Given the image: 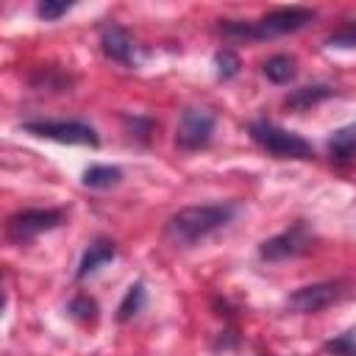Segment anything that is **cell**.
I'll use <instances>...</instances> for the list:
<instances>
[{
	"mask_svg": "<svg viewBox=\"0 0 356 356\" xmlns=\"http://www.w3.org/2000/svg\"><path fill=\"white\" fill-rule=\"evenodd\" d=\"M325 350L334 353V356H356V334L348 331V334H342V337L325 342Z\"/></svg>",
	"mask_w": 356,
	"mask_h": 356,
	"instance_id": "19",
	"label": "cell"
},
{
	"mask_svg": "<svg viewBox=\"0 0 356 356\" xmlns=\"http://www.w3.org/2000/svg\"><path fill=\"white\" fill-rule=\"evenodd\" d=\"M214 125H217V117L209 111V108H197V106H189L181 111L178 117V125H175V145L181 150H200L211 142V134H214Z\"/></svg>",
	"mask_w": 356,
	"mask_h": 356,
	"instance_id": "6",
	"label": "cell"
},
{
	"mask_svg": "<svg viewBox=\"0 0 356 356\" xmlns=\"http://www.w3.org/2000/svg\"><path fill=\"white\" fill-rule=\"evenodd\" d=\"M100 50L111 61H117V64H134V58H136V42H134V36L122 25H114V22L100 31Z\"/></svg>",
	"mask_w": 356,
	"mask_h": 356,
	"instance_id": "9",
	"label": "cell"
},
{
	"mask_svg": "<svg viewBox=\"0 0 356 356\" xmlns=\"http://www.w3.org/2000/svg\"><path fill=\"white\" fill-rule=\"evenodd\" d=\"M61 220H64V214L58 209H25V211H17V214L8 217L6 234H8L11 242L25 245V242L36 239L39 234L61 225Z\"/></svg>",
	"mask_w": 356,
	"mask_h": 356,
	"instance_id": "7",
	"label": "cell"
},
{
	"mask_svg": "<svg viewBox=\"0 0 356 356\" xmlns=\"http://www.w3.org/2000/svg\"><path fill=\"white\" fill-rule=\"evenodd\" d=\"M142 306H145V284L136 281L128 286V292L122 295V300L117 306V323H128L131 317H136L142 312Z\"/></svg>",
	"mask_w": 356,
	"mask_h": 356,
	"instance_id": "15",
	"label": "cell"
},
{
	"mask_svg": "<svg viewBox=\"0 0 356 356\" xmlns=\"http://www.w3.org/2000/svg\"><path fill=\"white\" fill-rule=\"evenodd\" d=\"M120 181H122V170L114 164H92L83 170V178H81V184L89 189H111Z\"/></svg>",
	"mask_w": 356,
	"mask_h": 356,
	"instance_id": "12",
	"label": "cell"
},
{
	"mask_svg": "<svg viewBox=\"0 0 356 356\" xmlns=\"http://www.w3.org/2000/svg\"><path fill=\"white\" fill-rule=\"evenodd\" d=\"M214 67H217V75H220L222 81H228V78H234V75L239 72L242 61H239V56H236L234 50H220V53L214 56Z\"/></svg>",
	"mask_w": 356,
	"mask_h": 356,
	"instance_id": "17",
	"label": "cell"
},
{
	"mask_svg": "<svg viewBox=\"0 0 356 356\" xmlns=\"http://www.w3.org/2000/svg\"><path fill=\"white\" fill-rule=\"evenodd\" d=\"M325 44H328V47H356V22H350V25L334 31V33L325 39Z\"/></svg>",
	"mask_w": 356,
	"mask_h": 356,
	"instance_id": "20",
	"label": "cell"
},
{
	"mask_svg": "<svg viewBox=\"0 0 356 356\" xmlns=\"http://www.w3.org/2000/svg\"><path fill=\"white\" fill-rule=\"evenodd\" d=\"M314 17L317 14L312 8H300V6L275 8V11L264 14L256 22H234V19H225L220 25V33L228 36V39H275V36L295 33V31L306 28Z\"/></svg>",
	"mask_w": 356,
	"mask_h": 356,
	"instance_id": "2",
	"label": "cell"
},
{
	"mask_svg": "<svg viewBox=\"0 0 356 356\" xmlns=\"http://www.w3.org/2000/svg\"><path fill=\"white\" fill-rule=\"evenodd\" d=\"M261 72L273 81V83H289L295 75H298V61L286 53H278V56H270L261 67Z\"/></svg>",
	"mask_w": 356,
	"mask_h": 356,
	"instance_id": "14",
	"label": "cell"
},
{
	"mask_svg": "<svg viewBox=\"0 0 356 356\" xmlns=\"http://www.w3.org/2000/svg\"><path fill=\"white\" fill-rule=\"evenodd\" d=\"M236 214L234 203H203V206H184L178 209L167 225L164 236L175 248H192L195 242L206 239L209 234L225 228Z\"/></svg>",
	"mask_w": 356,
	"mask_h": 356,
	"instance_id": "1",
	"label": "cell"
},
{
	"mask_svg": "<svg viewBox=\"0 0 356 356\" xmlns=\"http://www.w3.org/2000/svg\"><path fill=\"white\" fill-rule=\"evenodd\" d=\"M345 292H348L345 281H320V284H309V286L295 289L286 298V306L298 314H314V312H323V309L334 306L337 300H342Z\"/></svg>",
	"mask_w": 356,
	"mask_h": 356,
	"instance_id": "8",
	"label": "cell"
},
{
	"mask_svg": "<svg viewBox=\"0 0 356 356\" xmlns=\"http://www.w3.org/2000/svg\"><path fill=\"white\" fill-rule=\"evenodd\" d=\"M248 131H250V139L267 153H273L275 159H312L314 156V147L300 134L286 131L270 120H253Z\"/></svg>",
	"mask_w": 356,
	"mask_h": 356,
	"instance_id": "3",
	"label": "cell"
},
{
	"mask_svg": "<svg viewBox=\"0 0 356 356\" xmlns=\"http://www.w3.org/2000/svg\"><path fill=\"white\" fill-rule=\"evenodd\" d=\"M312 245H314V234H312V228L306 225V220H298V222H292L286 231H281V234L264 239V242L259 245V256H261L264 261L298 259V256L309 253Z\"/></svg>",
	"mask_w": 356,
	"mask_h": 356,
	"instance_id": "5",
	"label": "cell"
},
{
	"mask_svg": "<svg viewBox=\"0 0 356 356\" xmlns=\"http://www.w3.org/2000/svg\"><path fill=\"white\" fill-rule=\"evenodd\" d=\"M70 8H72V3H70V0H42V3L36 6V14H39L42 19L53 22V19L64 17Z\"/></svg>",
	"mask_w": 356,
	"mask_h": 356,
	"instance_id": "18",
	"label": "cell"
},
{
	"mask_svg": "<svg viewBox=\"0 0 356 356\" xmlns=\"http://www.w3.org/2000/svg\"><path fill=\"white\" fill-rule=\"evenodd\" d=\"M328 153L334 161H350L356 156V122L339 128L328 139Z\"/></svg>",
	"mask_w": 356,
	"mask_h": 356,
	"instance_id": "13",
	"label": "cell"
},
{
	"mask_svg": "<svg viewBox=\"0 0 356 356\" xmlns=\"http://www.w3.org/2000/svg\"><path fill=\"white\" fill-rule=\"evenodd\" d=\"M67 312H70L72 320L89 325V323L97 320V300L89 298V295H75V298L70 300V309H67Z\"/></svg>",
	"mask_w": 356,
	"mask_h": 356,
	"instance_id": "16",
	"label": "cell"
},
{
	"mask_svg": "<svg viewBox=\"0 0 356 356\" xmlns=\"http://www.w3.org/2000/svg\"><path fill=\"white\" fill-rule=\"evenodd\" d=\"M328 97H334V89H331L328 83H312V86H298V89H292V92L284 97V106H286L289 111H306V108H312V106H317V103H323V100H328Z\"/></svg>",
	"mask_w": 356,
	"mask_h": 356,
	"instance_id": "11",
	"label": "cell"
},
{
	"mask_svg": "<svg viewBox=\"0 0 356 356\" xmlns=\"http://www.w3.org/2000/svg\"><path fill=\"white\" fill-rule=\"evenodd\" d=\"M117 256V245L111 242V239H95L89 248H86V253L81 256V264H78V270H75V278L78 281H83V278H89L92 273H97L103 264H108L111 259Z\"/></svg>",
	"mask_w": 356,
	"mask_h": 356,
	"instance_id": "10",
	"label": "cell"
},
{
	"mask_svg": "<svg viewBox=\"0 0 356 356\" xmlns=\"http://www.w3.org/2000/svg\"><path fill=\"white\" fill-rule=\"evenodd\" d=\"M22 131L42 139L64 142V145H86V147L100 145L97 131L81 120H31V122H22Z\"/></svg>",
	"mask_w": 356,
	"mask_h": 356,
	"instance_id": "4",
	"label": "cell"
}]
</instances>
